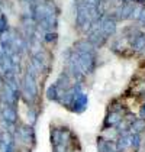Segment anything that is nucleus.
Instances as JSON below:
<instances>
[{
	"mask_svg": "<svg viewBox=\"0 0 145 152\" xmlns=\"http://www.w3.org/2000/svg\"><path fill=\"white\" fill-rule=\"evenodd\" d=\"M45 97L48 99L49 102H60L61 99V91L60 88L55 86V83H52L51 86H48V88H47V91H45Z\"/></svg>",
	"mask_w": 145,
	"mask_h": 152,
	"instance_id": "423d86ee",
	"label": "nucleus"
},
{
	"mask_svg": "<svg viewBox=\"0 0 145 152\" xmlns=\"http://www.w3.org/2000/svg\"><path fill=\"white\" fill-rule=\"evenodd\" d=\"M136 22L139 26H145V6H141V10H139V15L136 18Z\"/></svg>",
	"mask_w": 145,
	"mask_h": 152,
	"instance_id": "f8f14e48",
	"label": "nucleus"
},
{
	"mask_svg": "<svg viewBox=\"0 0 145 152\" xmlns=\"http://www.w3.org/2000/svg\"><path fill=\"white\" fill-rule=\"evenodd\" d=\"M28 120H29L28 125H31V126H34L36 123V120H38V110L35 109V106H28Z\"/></svg>",
	"mask_w": 145,
	"mask_h": 152,
	"instance_id": "1a4fd4ad",
	"label": "nucleus"
},
{
	"mask_svg": "<svg viewBox=\"0 0 145 152\" xmlns=\"http://www.w3.org/2000/svg\"><path fill=\"white\" fill-rule=\"evenodd\" d=\"M44 42L45 44H55L57 39H58V34L54 31V32H44Z\"/></svg>",
	"mask_w": 145,
	"mask_h": 152,
	"instance_id": "9d476101",
	"label": "nucleus"
},
{
	"mask_svg": "<svg viewBox=\"0 0 145 152\" xmlns=\"http://www.w3.org/2000/svg\"><path fill=\"white\" fill-rule=\"evenodd\" d=\"M141 145H142V136L139 133H132L131 132V149L138 152L139 148H141Z\"/></svg>",
	"mask_w": 145,
	"mask_h": 152,
	"instance_id": "6e6552de",
	"label": "nucleus"
},
{
	"mask_svg": "<svg viewBox=\"0 0 145 152\" xmlns=\"http://www.w3.org/2000/svg\"><path fill=\"white\" fill-rule=\"evenodd\" d=\"M129 132H132V133H144L145 132V119L142 117H135V120H133L132 123L129 125Z\"/></svg>",
	"mask_w": 145,
	"mask_h": 152,
	"instance_id": "0eeeda50",
	"label": "nucleus"
},
{
	"mask_svg": "<svg viewBox=\"0 0 145 152\" xmlns=\"http://www.w3.org/2000/svg\"><path fill=\"white\" fill-rule=\"evenodd\" d=\"M144 54H145V52H144Z\"/></svg>",
	"mask_w": 145,
	"mask_h": 152,
	"instance_id": "4468645a",
	"label": "nucleus"
},
{
	"mask_svg": "<svg viewBox=\"0 0 145 152\" xmlns=\"http://www.w3.org/2000/svg\"><path fill=\"white\" fill-rule=\"evenodd\" d=\"M129 49L132 54H144L145 52V32H138L129 42Z\"/></svg>",
	"mask_w": 145,
	"mask_h": 152,
	"instance_id": "39448f33",
	"label": "nucleus"
},
{
	"mask_svg": "<svg viewBox=\"0 0 145 152\" xmlns=\"http://www.w3.org/2000/svg\"><path fill=\"white\" fill-rule=\"evenodd\" d=\"M9 31V22H7V18L6 15H0V36L3 34H6Z\"/></svg>",
	"mask_w": 145,
	"mask_h": 152,
	"instance_id": "9b49d317",
	"label": "nucleus"
},
{
	"mask_svg": "<svg viewBox=\"0 0 145 152\" xmlns=\"http://www.w3.org/2000/svg\"><path fill=\"white\" fill-rule=\"evenodd\" d=\"M139 115H141L142 119H145V102L141 104V107H139Z\"/></svg>",
	"mask_w": 145,
	"mask_h": 152,
	"instance_id": "ddd939ff",
	"label": "nucleus"
},
{
	"mask_svg": "<svg viewBox=\"0 0 145 152\" xmlns=\"http://www.w3.org/2000/svg\"><path fill=\"white\" fill-rule=\"evenodd\" d=\"M135 7L136 4L132 1H126V3H121L116 10L113 12V16L116 18V20H128V19H132L133 12H135Z\"/></svg>",
	"mask_w": 145,
	"mask_h": 152,
	"instance_id": "20e7f679",
	"label": "nucleus"
},
{
	"mask_svg": "<svg viewBox=\"0 0 145 152\" xmlns=\"http://www.w3.org/2000/svg\"><path fill=\"white\" fill-rule=\"evenodd\" d=\"M87 106H89V96L81 90V91H77V93H75V96H74V99H72V102H71V104L68 107V110L72 112V113L81 115L86 109H87Z\"/></svg>",
	"mask_w": 145,
	"mask_h": 152,
	"instance_id": "7ed1b4c3",
	"label": "nucleus"
},
{
	"mask_svg": "<svg viewBox=\"0 0 145 152\" xmlns=\"http://www.w3.org/2000/svg\"><path fill=\"white\" fill-rule=\"evenodd\" d=\"M99 29L110 39V36H113L118 31V20L113 16V13H105L100 20H99Z\"/></svg>",
	"mask_w": 145,
	"mask_h": 152,
	"instance_id": "f03ea898",
	"label": "nucleus"
},
{
	"mask_svg": "<svg viewBox=\"0 0 145 152\" xmlns=\"http://www.w3.org/2000/svg\"><path fill=\"white\" fill-rule=\"evenodd\" d=\"M15 135L19 136V140L23 143L26 148L35 146L36 138H35V132H34V126H31V125H16Z\"/></svg>",
	"mask_w": 145,
	"mask_h": 152,
	"instance_id": "f257e3e1",
	"label": "nucleus"
}]
</instances>
